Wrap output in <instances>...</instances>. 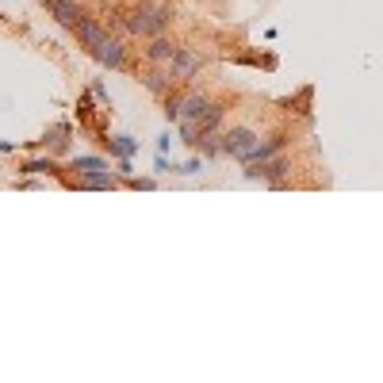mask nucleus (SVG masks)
Returning a JSON list of instances; mask_svg holds the SVG:
<instances>
[{
    "label": "nucleus",
    "mask_w": 383,
    "mask_h": 383,
    "mask_svg": "<svg viewBox=\"0 0 383 383\" xmlns=\"http://www.w3.org/2000/svg\"><path fill=\"white\" fill-rule=\"evenodd\" d=\"M173 24H177V4L173 0H138L134 8H123V35L127 39L165 35Z\"/></svg>",
    "instance_id": "1"
},
{
    "label": "nucleus",
    "mask_w": 383,
    "mask_h": 383,
    "mask_svg": "<svg viewBox=\"0 0 383 383\" xmlns=\"http://www.w3.org/2000/svg\"><path fill=\"white\" fill-rule=\"evenodd\" d=\"M287 177H292V158H287V153H276V158H268V161L245 165V180H265V184H272V188L287 184Z\"/></svg>",
    "instance_id": "2"
},
{
    "label": "nucleus",
    "mask_w": 383,
    "mask_h": 383,
    "mask_svg": "<svg viewBox=\"0 0 383 383\" xmlns=\"http://www.w3.org/2000/svg\"><path fill=\"white\" fill-rule=\"evenodd\" d=\"M257 138H261V134H257V131L250 127V123H238V127L223 131V153L245 165V158H250L253 146H257Z\"/></svg>",
    "instance_id": "3"
},
{
    "label": "nucleus",
    "mask_w": 383,
    "mask_h": 383,
    "mask_svg": "<svg viewBox=\"0 0 383 383\" xmlns=\"http://www.w3.org/2000/svg\"><path fill=\"white\" fill-rule=\"evenodd\" d=\"M111 35V27L103 24V19L96 16V12H81V19H77V27H73V39H77V46H85L88 54L96 50L103 39Z\"/></svg>",
    "instance_id": "4"
},
{
    "label": "nucleus",
    "mask_w": 383,
    "mask_h": 383,
    "mask_svg": "<svg viewBox=\"0 0 383 383\" xmlns=\"http://www.w3.org/2000/svg\"><path fill=\"white\" fill-rule=\"evenodd\" d=\"M92 58L108 69H127L131 66V46H127V35H108L103 43L92 50Z\"/></svg>",
    "instance_id": "5"
},
{
    "label": "nucleus",
    "mask_w": 383,
    "mask_h": 383,
    "mask_svg": "<svg viewBox=\"0 0 383 383\" xmlns=\"http://www.w3.org/2000/svg\"><path fill=\"white\" fill-rule=\"evenodd\" d=\"M203 66H207V58H203L195 46H180L177 58L169 61V69H173V77H177V85H192V81L203 73Z\"/></svg>",
    "instance_id": "6"
},
{
    "label": "nucleus",
    "mask_w": 383,
    "mask_h": 383,
    "mask_svg": "<svg viewBox=\"0 0 383 383\" xmlns=\"http://www.w3.org/2000/svg\"><path fill=\"white\" fill-rule=\"evenodd\" d=\"M177 50H180V43L165 31V35H153L146 46H142V58H146V66H169L173 58H177Z\"/></svg>",
    "instance_id": "7"
},
{
    "label": "nucleus",
    "mask_w": 383,
    "mask_h": 383,
    "mask_svg": "<svg viewBox=\"0 0 383 383\" xmlns=\"http://www.w3.org/2000/svg\"><path fill=\"white\" fill-rule=\"evenodd\" d=\"M138 81H142V88H146L150 96H158V100H165L173 88H177V77H173L169 66H150Z\"/></svg>",
    "instance_id": "8"
},
{
    "label": "nucleus",
    "mask_w": 383,
    "mask_h": 383,
    "mask_svg": "<svg viewBox=\"0 0 383 383\" xmlns=\"http://www.w3.org/2000/svg\"><path fill=\"white\" fill-rule=\"evenodd\" d=\"M39 4H43L46 12L54 16V24H61L66 31H73L77 19H81V12H85V8H81V0H39Z\"/></svg>",
    "instance_id": "9"
},
{
    "label": "nucleus",
    "mask_w": 383,
    "mask_h": 383,
    "mask_svg": "<svg viewBox=\"0 0 383 383\" xmlns=\"http://www.w3.org/2000/svg\"><path fill=\"white\" fill-rule=\"evenodd\" d=\"M284 146H287V131H272V134H265V138H257V146H253L250 158H245V165H257V161L276 158V153H284Z\"/></svg>",
    "instance_id": "10"
},
{
    "label": "nucleus",
    "mask_w": 383,
    "mask_h": 383,
    "mask_svg": "<svg viewBox=\"0 0 383 383\" xmlns=\"http://www.w3.org/2000/svg\"><path fill=\"white\" fill-rule=\"evenodd\" d=\"M69 138H73V123L61 119V123H54V127L43 134V146L54 153V158H61V153H69Z\"/></svg>",
    "instance_id": "11"
},
{
    "label": "nucleus",
    "mask_w": 383,
    "mask_h": 383,
    "mask_svg": "<svg viewBox=\"0 0 383 383\" xmlns=\"http://www.w3.org/2000/svg\"><path fill=\"white\" fill-rule=\"evenodd\" d=\"M69 184H77V188H92V192H111V188H119V184H123V177L116 169H100V173H85V177H77Z\"/></svg>",
    "instance_id": "12"
},
{
    "label": "nucleus",
    "mask_w": 383,
    "mask_h": 383,
    "mask_svg": "<svg viewBox=\"0 0 383 383\" xmlns=\"http://www.w3.org/2000/svg\"><path fill=\"white\" fill-rule=\"evenodd\" d=\"M19 173H24V177H61V165H58L54 153H46V158H27L19 165Z\"/></svg>",
    "instance_id": "13"
},
{
    "label": "nucleus",
    "mask_w": 383,
    "mask_h": 383,
    "mask_svg": "<svg viewBox=\"0 0 383 383\" xmlns=\"http://www.w3.org/2000/svg\"><path fill=\"white\" fill-rule=\"evenodd\" d=\"M100 142L108 146L111 158H134V153H138V146H142V142L131 138V134H111V138H100Z\"/></svg>",
    "instance_id": "14"
},
{
    "label": "nucleus",
    "mask_w": 383,
    "mask_h": 383,
    "mask_svg": "<svg viewBox=\"0 0 383 383\" xmlns=\"http://www.w3.org/2000/svg\"><path fill=\"white\" fill-rule=\"evenodd\" d=\"M69 169L77 173V177H85V173H100L108 169V161L96 158V153H73V161H69Z\"/></svg>",
    "instance_id": "15"
},
{
    "label": "nucleus",
    "mask_w": 383,
    "mask_h": 383,
    "mask_svg": "<svg viewBox=\"0 0 383 383\" xmlns=\"http://www.w3.org/2000/svg\"><path fill=\"white\" fill-rule=\"evenodd\" d=\"M207 103H211V96H207V92H195V88L184 92V119H200Z\"/></svg>",
    "instance_id": "16"
},
{
    "label": "nucleus",
    "mask_w": 383,
    "mask_h": 383,
    "mask_svg": "<svg viewBox=\"0 0 383 383\" xmlns=\"http://www.w3.org/2000/svg\"><path fill=\"white\" fill-rule=\"evenodd\" d=\"M161 111H165V119H169V123H180L184 119V92L173 88L169 96L161 100Z\"/></svg>",
    "instance_id": "17"
},
{
    "label": "nucleus",
    "mask_w": 383,
    "mask_h": 383,
    "mask_svg": "<svg viewBox=\"0 0 383 383\" xmlns=\"http://www.w3.org/2000/svg\"><path fill=\"white\" fill-rule=\"evenodd\" d=\"M177 134H180L184 146H192V150H195V142H200V131H195V123H192V119H180V123H177Z\"/></svg>",
    "instance_id": "18"
},
{
    "label": "nucleus",
    "mask_w": 383,
    "mask_h": 383,
    "mask_svg": "<svg viewBox=\"0 0 383 383\" xmlns=\"http://www.w3.org/2000/svg\"><path fill=\"white\" fill-rule=\"evenodd\" d=\"M153 173H158V177H169V173H180V165L169 158V153H158V158H153Z\"/></svg>",
    "instance_id": "19"
},
{
    "label": "nucleus",
    "mask_w": 383,
    "mask_h": 383,
    "mask_svg": "<svg viewBox=\"0 0 383 383\" xmlns=\"http://www.w3.org/2000/svg\"><path fill=\"white\" fill-rule=\"evenodd\" d=\"M92 103H96V96H92V92H81V100H77V119L81 123H92Z\"/></svg>",
    "instance_id": "20"
},
{
    "label": "nucleus",
    "mask_w": 383,
    "mask_h": 383,
    "mask_svg": "<svg viewBox=\"0 0 383 383\" xmlns=\"http://www.w3.org/2000/svg\"><path fill=\"white\" fill-rule=\"evenodd\" d=\"M88 92H92V96H96V103H100V108H111V92H108V85H103L100 77H96V81H92V85H88Z\"/></svg>",
    "instance_id": "21"
},
{
    "label": "nucleus",
    "mask_w": 383,
    "mask_h": 383,
    "mask_svg": "<svg viewBox=\"0 0 383 383\" xmlns=\"http://www.w3.org/2000/svg\"><path fill=\"white\" fill-rule=\"evenodd\" d=\"M127 184L134 192H153V188H158V177H131Z\"/></svg>",
    "instance_id": "22"
},
{
    "label": "nucleus",
    "mask_w": 383,
    "mask_h": 383,
    "mask_svg": "<svg viewBox=\"0 0 383 383\" xmlns=\"http://www.w3.org/2000/svg\"><path fill=\"white\" fill-rule=\"evenodd\" d=\"M195 173H203V158H192L180 165V177H195Z\"/></svg>",
    "instance_id": "23"
},
{
    "label": "nucleus",
    "mask_w": 383,
    "mask_h": 383,
    "mask_svg": "<svg viewBox=\"0 0 383 383\" xmlns=\"http://www.w3.org/2000/svg\"><path fill=\"white\" fill-rule=\"evenodd\" d=\"M173 142H177V134H173V131H161V134H158V153H169Z\"/></svg>",
    "instance_id": "24"
},
{
    "label": "nucleus",
    "mask_w": 383,
    "mask_h": 383,
    "mask_svg": "<svg viewBox=\"0 0 383 383\" xmlns=\"http://www.w3.org/2000/svg\"><path fill=\"white\" fill-rule=\"evenodd\" d=\"M116 173H119L123 180H131V177H134V165H131V158H119V165H116Z\"/></svg>",
    "instance_id": "25"
},
{
    "label": "nucleus",
    "mask_w": 383,
    "mask_h": 383,
    "mask_svg": "<svg viewBox=\"0 0 383 383\" xmlns=\"http://www.w3.org/2000/svg\"><path fill=\"white\" fill-rule=\"evenodd\" d=\"M0 153H16V146H12V142H4V138H0Z\"/></svg>",
    "instance_id": "26"
}]
</instances>
